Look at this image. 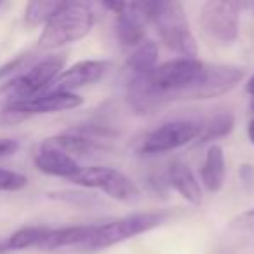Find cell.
Wrapping results in <instances>:
<instances>
[{
  "label": "cell",
  "mask_w": 254,
  "mask_h": 254,
  "mask_svg": "<svg viewBox=\"0 0 254 254\" xmlns=\"http://www.w3.org/2000/svg\"><path fill=\"white\" fill-rule=\"evenodd\" d=\"M246 92L251 96V98H254V75L249 78V80H247V84H246Z\"/></svg>",
  "instance_id": "d4e9b609"
},
{
  "label": "cell",
  "mask_w": 254,
  "mask_h": 254,
  "mask_svg": "<svg viewBox=\"0 0 254 254\" xmlns=\"http://www.w3.org/2000/svg\"><path fill=\"white\" fill-rule=\"evenodd\" d=\"M112 63L106 60H84L63 70L53 82L49 91L75 92L77 89L87 87L101 80L110 70Z\"/></svg>",
  "instance_id": "7c38bea8"
},
{
  "label": "cell",
  "mask_w": 254,
  "mask_h": 254,
  "mask_svg": "<svg viewBox=\"0 0 254 254\" xmlns=\"http://www.w3.org/2000/svg\"><path fill=\"white\" fill-rule=\"evenodd\" d=\"M84 103V99L77 92H63V91H47L44 94L32 98L28 101L16 103L0 112V122L12 126L35 115H46V113L66 112L73 110Z\"/></svg>",
  "instance_id": "52a82bcc"
},
{
  "label": "cell",
  "mask_w": 254,
  "mask_h": 254,
  "mask_svg": "<svg viewBox=\"0 0 254 254\" xmlns=\"http://www.w3.org/2000/svg\"><path fill=\"white\" fill-rule=\"evenodd\" d=\"M230 228L233 230H254V207L237 214L230 219Z\"/></svg>",
  "instance_id": "603a6c76"
},
{
  "label": "cell",
  "mask_w": 254,
  "mask_h": 254,
  "mask_svg": "<svg viewBox=\"0 0 254 254\" xmlns=\"http://www.w3.org/2000/svg\"><path fill=\"white\" fill-rule=\"evenodd\" d=\"M198 129H200L198 122H193V120H171V122L155 127L152 132L146 134V138L143 139L141 152L148 155L173 152L191 141L195 143Z\"/></svg>",
  "instance_id": "30bf717a"
},
{
  "label": "cell",
  "mask_w": 254,
  "mask_h": 254,
  "mask_svg": "<svg viewBox=\"0 0 254 254\" xmlns=\"http://www.w3.org/2000/svg\"><path fill=\"white\" fill-rule=\"evenodd\" d=\"M207 63L197 58H174L157 64L152 73V84L159 96L166 101L187 99L188 92L200 82Z\"/></svg>",
  "instance_id": "277c9868"
},
{
  "label": "cell",
  "mask_w": 254,
  "mask_h": 254,
  "mask_svg": "<svg viewBox=\"0 0 254 254\" xmlns=\"http://www.w3.org/2000/svg\"><path fill=\"white\" fill-rule=\"evenodd\" d=\"M33 164L40 173L47 174V176L64 178V180H71L80 171V166L73 157L61 152L60 148H56L47 141H44L35 152Z\"/></svg>",
  "instance_id": "4fadbf2b"
},
{
  "label": "cell",
  "mask_w": 254,
  "mask_h": 254,
  "mask_svg": "<svg viewBox=\"0 0 254 254\" xmlns=\"http://www.w3.org/2000/svg\"><path fill=\"white\" fill-rule=\"evenodd\" d=\"M0 254H9L7 246H5V239H0Z\"/></svg>",
  "instance_id": "4316f807"
},
{
  "label": "cell",
  "mask_w": 254,
  "mask_h": 254,
  "mask_svg": "<svg viewBox=\"0 0 254 254\" xmlns=\"http://www.w3.org/2000/svg\"><path fill=\"white\" fill-rule=\"evenodd\" d=\"M64 63L66 58L63 54L47 56L37 61L30 70L5 80V84L0 85V110L47 92L58 75L64 70Z\"/></svg>",
  "instance_id": "3957f363"
},
{
  "label": "cell",
  "mask_w": 254,
  "mask_h": 254,
  "mask_svg": "<svg viewBox=\"0 0 254 254\" xmlns=\"http://www.w3.org/2000/svg\"><path fill=\"white\" fill-rule=\"evenodd\" d=\"M166 219V212H134V214H127L119 219H113L110 223H103L98 226L94 237L84 246V249H106V247H112L136 235L150 232V230L162 225Z\"/></svg>",
  "instance_id": "5b68a950"
},
{
  "label": "cell",
  "mask_w": 254,
  "mask_h": 254,
  "mask_svg": "<svg viewBox=\"0 0 254 254\" xmlns=\"http://www.w3.org/2000/svg\"><path fill=\"white\" fill-rule=\"evenodd\" d=\"M247 136H249L251 143L254 145V119L249 122V126H247Z\"/></svg>",
  "instance_id": "484cf974"
},
{
  "label": "cell",
  "mask_w": 254,
  "mask_h": 254,
  "mask_svg": "<svg viewBox=\"0 0 254 254\" xmlns=\"http://www.w3.org/2000/svg\"><path fill=\"white\" fill-rule=\"evenodd\" d=\"M226 178V164L223 148L218 145H212L205 153L204 164L200 167V181L209 191L216 193L223 188Z\"/></svg>",
  "instance_id": "2e32d148"
},
{
  "label": "cell",
  "mask_w": 254,
  "mask_h": 254,
  "mask_svg": "<svg viewBox=\"0 0 254 254\" xmlns=\"http://www.w3.org/2000/svg\"><path fill=\"white\" fill-rule=\"evenodd\" d=\"M98 226L99 225H71V226H63V228H51L49 235L40 244L39 249L53 251V249L70 247V246L84 247L94 237Z\"/></svg>",
  "instance_id": "9a60e30c"
},
{
  "label": "cell",
  "mask_w": 254,
  "mask_h": 254,
  "mask_svg": "<svg viewBox=\"0 0 254 254\" xmlns=\"http://www.w3.org/2000/svg\"><path fill=\"white\" fill-rule=\"evenodd\" d=\"M251 110L254 112V98H251Z\"/></svg>",
  "instance_id": "83f0119b"
},
{
  "label": "cell",
  "mask_w": 254,
  "mask_h": 254,
  "mask_svg": "<svg viewBox=\"0 0 254 254\" xmlns=\"http://www.w3.org/2000/svg\"><path fill=\"white\" fill-rule=\"evenodd\" d=\"M51 228L47 226H25V228L16 230L9 237H5V246L9 253L23 251L28 247H40V244L49 235Z\"/></svg>",
  "instance_id": "d6986e66"
},
{
  "label": "cell",
  "mask_w": 254,
  "mask_h": 254,
  "mask_svg": "<svg viewBox=\"0 0 254 254\" xmlns=\"http://www.w3.org/2000/svg\"><path fill=\"white\" fill-rule=\"evenodd\" d=\"M166 183L171 188L178 191L187 202L193 205H198L202 202V190L198 185L195 174L188 167V164L181 162V160H174L167 167L166 174Z\"/></svg>",
  "instance_id": "5bb4252c"
},
{
  "label": "cell",
  "mask_w": 254,
  "mask_h": 254,
  "mask_svg": "<svg viewBox=\"0 0 254 254\" xmlns=\"http://www.w3.org/2000/svg\"><path fill=\"white\" fill-rule=\"evenodd\" d=\"M19 148V143L16 139L11 138H0V159H4V157H9L12 153H16Z\"/></svg>",
  "instance_id": "cb8c5ba5"
},
{
  "label": "cell",
  "mask_w": 254,
  "mask_h": 254,
  "mask_svg": "<svg viewBox=\"0 0 254 254\" xmlns=\"http://www.w3.org/2000/svg\"><path fill=\"white\" fill-rule=\"evenodd\" d=\"M61 5H63V2H58V0H35V2H28L25 7V23L28 26L46 25L56 14Z\"/></svg>",
  "instance_id": "ffe728a7"
},
{
  "label": "cell",
  "mask_w": 254,
  "mask_h": 254,
  "mask_svg": "<svg viewBox=\"0 0 254 254\" xmlns=\"http://www.w3.org/2000/svg\"><path fill=\"white\" fill-rule=\"evenodd\" d=\"M106 9L117 16L115 33L120 46L126 49H136L146 39L148 18L143 9V2H105Z\"/></svg>",
  "instance_id": "9c48e42d"
},
{
  "label": "cell",
  "mask_w": 254,
  "mask_h": 254,
  "mask_svg": "<svg viewBox=\"0 0 254 254\" xmlns=\"http://www.w3.org/2000/svg\"><path fill=\"white\" fill-rule=\"evenodd\" d=\"M94 11L85 2H63L58 12L44 25L39 37L40 49L53 51L82 40L94 26Z\"/></svg>",
  "instance_id": "7a4b0ae2"
},
{
  "label": "cell",
  "mask_w": 254,
  "mask_h": 254,
  "mask_svg": "<svg viewBox=\"0 0 254 254\" xmlns=\"http://www.w3.org/2000/svg\"><path fill=\"white\" fill-rule=\"evenodd\" d=\"M244 78V70L232 64H207L204 77L188 92L187 101L214 99L230 92Z\"/></svg>",
  "instance_id": "8fae6325"
},
{
  "label": "cell",
  "mask_w": 254,
  "mask_h": 254,
  "mask_svg": "<svg viewBox=\"0 0 254 254\" xmlns=\"http://www.w3.org/2000/svg\"><path fill=\"white\" fill-rule=\"evenodd\" d=\"M157 61H159L157 44L153 40H145L127 58V77H143V75L153 73V70L157 68Z\"/></svg>",
  "instance_id": "e0dca14e"
},
{
  "label": "cell",
  "mask_w": 254,
  "mask_h": 254,
  "mask_svg": "<svg viewBox=\"0 0 254 254\" xmlns=\"http://www.w3.org/2000/svg\"><path fill=\"white\" fill-rule=\"evenodd\" d=\"M51 197L66 200L73 205H80V207H92V205L101 204V200L94 193H82V191H58V193H51Z\"/></svg>",
  "instance_id": "7402d4cb"
},
{
  "label": "cell",
  "mask_w": 254,
  "mask_h": 254,
  "mask_svg": "<svg viewBox=\"0 0 254 254\" xmlns=\"http://www.w3.org/2000/svg\"><path fill=\"white\" fill-rule=\"evenodd\" d=\"M240 9L242 4L228 0H209L202 5L200 26L202 32L214 44L230 46L239 35Z\"/></svg>",
  "instance_id": "8992f818"
},
{
  "label": "cell",
  "mask_w": 254,
  "mask_h": 254,
  "mask_svg": "<svg viewBox=\"0 0 254 254\" xmlns=\"http://www.w3.org/2000/svg\"><path fill=\"white\" fill-rule=\"evenodd\" d=\"M150 23L157 26L162 42L180 58H197V42L188 25L183 4L178 0L143 2Z\"/></svg>",
  "instance_id": "6da1fadb"
},
{
  "label": "cell",
  "mask_w": 254,
  "mask_h": 254,
  "mask_svg": "<svg viewBox=\"0 0 254 254\" xmlns=\"http://www.w3.org/2000/svg\"><path fill=\"white\" fill-rule=\"evenodd\" d=\"M198 136L195 139V145L214 141V139L225 138L235 127V115L232 112H219L205 119L204 122H198Z\"/></svg>",
  "instance_id": "ac0fdd59"
},
{
  "label": "cell",
  "mask_w": 254,
  "mask_h": 254,
  "mask_svg": "<svg viewBox=\"0 0 254 254\" xmlns=\"http://www.w3.org/2000/svg\"><path fill=\"white\" fill-rule=\"evenodd\" d=\"M39 60L40 58L37 56L35 53L19 54V56H16L14 60L7 61L5 64L0 66V80H4V78H7L9 80V78H12V77H16V75L23 73V71L30 70V68H32Z\"/></svg>",
  "instance_id": "44dd1931"
},
{
  "label": "cell",
  "mask_w": 254,
  "mask_h": 254,
  "mask_svg": "<svg viewBox=\"0 0 254 254\" xmlns=\"http://www.w3.org/2000/svg\"><path fill=\"white\" fill-rule=\"evenodd\" d=\"M70 181L78 185V187L101 190L108 197L122 202H132L136 198H139L138 185L129 176H126V174L117 169H112V167H80V171Z\"/></svg>",
  "instance_id": "ba28073f"
}]
</instances>
